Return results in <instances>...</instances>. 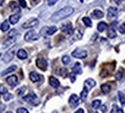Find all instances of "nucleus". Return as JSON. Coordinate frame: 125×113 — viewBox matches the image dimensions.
I'll list each match as a JSON object with an SVG mask.
<instances>
[{
    "label": "nucleus",
    "mask_w": 125,
    "mask_h": 113,
    "mask_svg": "<svg viewBox=\"0 0 125 113\" xmlns=\"http://www.w3.org/2000/svg\"><path fill=\"white\" fill-rule=\"evenodd\" d=\"M74 12V8L73 7H70V6H66V7H64V8L59 9L58 12H56V13L51 16V20L54 21V22H57V21H60V20H64V18L68 17L70 15H72Z\"/></svg>",
    "instance_id": "1"
},
{
    "label": "nucleus",
    "mask_w": 125,
    "mask_h": 113,
    "mask_svg": "<svg viewBox=\"0 0 125 113\" xmlns=\"http://www.w3.org/2000/svg\"><path fill=\"white\" fill-rule=\"evenodd\" d=\"M23 99L26 100V102H28L29 104H32V105H38L40 104V100H38V98H37V96H36L35 94H29V95L24 96Z\"/></svg>",
    "instance_id": "2"
},
{
    "label": "nucleus",
    "mask_w": 125,
    "mask_h": 113,
    "mask_svg": "<svg viewBox=\"0 0 125 113\" xmlns=\"http://www.w3.org/2000/svg\"><path fill=\"white\" fill-rule=\"evenodd\" d=\"M37 39H38V35H37L34 30H29V31L24 35V41H27V42L37 41Z\"/></svg>",
    "instance_id": "3"
},
{
    "label": "nucleus",
    "mask_w": 125,
    "mask_h": 113,
    "mask_svg": "<svg viewBox=\"0 0 125 113\" xmlns=\"http://www.w3.org/2000/svg\"><path fill=\"white\" fill-rule=\"evenodd\" d=\"M72 57H74V58H78V59H83L87 57V52L85 50H80V49H75V50L73 51V53H72Z\"/></svg>",
    "instance_id": "4"
},
{
    "label": "nucleus",
    "mask_w": 125,
    "mask_h": 113,
    "mask_svg": "<svg viewBox=\"0 0 125 113\" xmlns=\"http://www.w3.org/2000/svg\"><path fill=\"white\" fill-rule=\"evenodd\" d=\"M62 30L66 35H72L73 34V27H72V23L71 22H66V23H62Z\"/></svg>",
    "instance_id": "5"
},
{
    "label": "nucleus",
    "mask_w": 125,
    "mask_h": 113,
    "mask_svg": "<svg viewBox=\"0 0 125 113\" xmlns=\"http://www.w3.org/2000/svg\"><path fill=\"white\" fill-rule=\"evenodd\" d=\"M118 15V9L116 7H109L108 9V18L109 20H115Z\"/></svg>",
    "instance_id": "6"
},
{
    "label": "nucleus",
    "mask_w": 125,
    "mask_h": 113,
    "mask_svg": "<svg viewBox=\"0 0 125 113\" xmlns=\"http://www.w3.org/2000/svg\"><path fill=\"white\" fill-rule=\"evenodd\" d=\"M36 66L42 69V70H46V68H48V63H46V60L43 58H38L36 60Z\"/></svg>",
    "instance_id": "7"
},
{
    "label": "nucleus",
    "mask_w": 125,
    "mask_h": 113,
    "mask_svg": "<svg viewBox=\"0 0 125 113\" xmlns=\"http://www.w3.org/2000/svg\"><path fill=\"white\" fill-rule=\"evenodd\" d=\"M37 23H38V20H37V18H29L27 22H24V23L22 24V28H24V29H28V28H32V27H35Z\"/></svg>",
    "instance_id": "8"
},
{
    "label": "nucleus",
    "mask_w": 125,
    "mask_h": 113,
    "mask_svg": "<svg viewBox=\"0 0 125 113\" xmlns=\"http://www.w3.org/2000/svg\"><path fill=\"white\" fill-rule=\"evenodd\" d=\"M6 82L10 87H15L18 84V77H16V75H10V76H8L6 78Z\"/></svg>",
    "instance_id": "9"
},
{
    "label": "nucleus",
    "mask_w": 125,
    "mask_h": 113,
    "mask_svg": "<svg viewBox=\"0 0 125 113\" xmlns=\"http://www.w3.org/2000/svg\"><path fill=\"white\" fill-rule=\"evenodd\" d=\"M14 49H10L9 51H7L6 52V54H5V57H4V62H9L12 59H13V57H14Z\"/></svg>",
    "instance_id": "10"
},
{
    "label": "nucleus",
    "mask_w": 125,
    "mask_h": 113,
    "mask_svg": "<svg viewBox=\"0 0 125 113\" xmlns=\"http://www.w3.org/2000/svg\"><path fill=\"white\" fill-rule=\"evenodd\" d=\"M79 97L76 95H71V97H70V105H71V107H75V106H78V104H79Z\"/></svg>",
    "instance_id": "11"
},
{
    "label": "nucleus",
    "mask_w": 125,
    "mask_h": 113,
    "mask_svg": "<svg viewBox=\"0 0 125 113\" xmlns=\"http://www.w3.org/2000/svg\"><path fill=\"white\" fill-rule=\"evenodd\" d=\"M49 83H50V86L52 87V88H59V86H60L59 81L56 78V77H53V76H50L49 77Z\"/></svg>",
    "instance_id": "12"
},
{
    "label": "nucleus",
    "mask_w": 125,
    "mask_h": 113,
    "mask_svg": "<svg viewBox=\"0 0 125 113\" xmlns=\"http://www.w3.org/2000/svg\"><path fill=\"white\" fill-rule=\"evenodd\" d=\"M20 17H21V15L19 13L16 14H14V15H10L9 16V23H12V24H15V23H18L19 22V20H20Z\"/></svg>",
    "instance_id": "13"
},
{
    "label": "nucleus",
    "mask_w": 125,
    "mask_h": 113,
    "mask_svg": "<svg viewBox=\"0 0 125 113\" xmlns=\"http://www.w3.org/2000/svg\"><path fill=\"white\" fill-rule=\"evenodd\" d=\"M29 78H30L31 82H38V81H41V80H42V77H41L40 75H38L37 73H35V72H31L30 73Z\"/></svg>",
    "instance_id": "14"
},
{
    "label": "nucleus",
    "mask_w": 125,
    "mask_h": 113,
    "mask_svg": "<svg viewBox=\"0 0 125 113\" xmlns=\"http://www.w3.org/2000/svg\"><path fill=\"white\" fill-rule=\"evenodd\" d=\"M95 81H94L93 78H88V80H86L85 81V88H87V89H92V88H94L95 87Z\"/></svg>",
    "instance_id": "15"
},
{
    "label": "nucleus",
    "mask_w": 125,
    "mask_h": 113,
    "mask_svg": "<svg viewBox=\"0 0 125 113\" xmlns=\"http://www.w3.org/2000/svg\"><path fill=\"white\" fill-rule=\"evenodd\" d=\"M92 15H93V17H95V18H102L104 14H103V12L101 9H95V10H93Z\"/></svg>",
    "instance_id": "16"
},
{
    "label": "nucleus",
    "mask_w": 125,
    "mask_h": 113,
    "mask_svg": "<svg viewBox=\"0 0 125 113\" xmlns=\"http://www.w3.org/2000/svg\"><path fill=\"white\" fill-rule=\"evenodd\" d=\"M16 55H18V58H19V59H21V60H24V59H27V57H28L27 52H26L24 50H22V49L18 51Z\"/></svg>",
    "instance_id": "17"
},
{
    "label": "nucleus",
    "mask_w": 125,
    "mask_h": 113,
    "mask_svg": "<svg viewBox=\"0 0 125 113\" xmlns=\"http://www.w3.org/2000/svg\"><path fill=\"white\" fill-rule=\"evenodd\" d=\"M81 65L80 63H75L73 67H72V73L73 74H81Z\"/></svg>",
    "instance_id": "18"
},
{
    "label": "nucleus",
    "mask_w": 125,
    "mask_h": 113,
    "mask_svg": "<svg viewBox=\"0 0 125 113\" xmlns=\"http://www.w3.org/2000/svg\"><path fill=\"white\" fill-rule=\"evenodd\" d=\"M0 28H1V31L2 32H7L9 30V22L8 21H5V22L1 23V26H0Z\"/></svg>",
    "instance_id": "19"
},
{
    "label": "nucleus",
    "mask_w": 125,
    "mask_h": 113,
    "mask_svg": "<svg viewBox=\"0 0 125 113\" xmlns=\"http://www.w3.org/2000/svg\"><path fill=\"white\" fill-rule=\"evenodd\" d=\"M57 31V28L56 27H49V28H45V34L46 35H53Z\"/></svg>",
    "instance_id": "20"
},
{
    "label": "nucleus",
    "mask_w": 125,
    "mask_h": 113,
    "mask_svg": "<svg viewBox=\"0 0 125 113\" xmlns=\"http://www.w3.org/2000/svg\"><path fill=\"white\" fill-rule=\"evenodd\" d=\"M110 84H108V83H104V84H102L101 86V90H102L103 94H108L109 91H110Z\"/></svg>",
    "instance_id": "21"
},
{
    "label": "nucleus",
    "mask_w": 125,
    "mask_h": 113,
    "mask_svg": "<svg viewBox=\"0 0 125 113\" xmlns=\"http://www.w3.org/2000/svg\"><path fill=\"white\" fill-rule=\"evenodd\" d=\"M107 28H108V26H107V23L105 22H100L98 23V26H97V30L100 32H102V31H104Z\"/></svg>",
    "instance_id": "22"
},
{
    "label": "nucleus",
    "mask_w": 125,
    "mask_h": 113,
    "mask_svg": "<svg viewBox=\"0 0 125 113\" xmlns=\"http://www.w3.org/2000/svg\"><path fill=\"white\" fill-rule=\"evenodd\" d=\"M9 6H10V8L13 9L14 12H16V13H19L20 12V7H19V5L15 2V1H12L10 4H9Z\"/></svg>",
    "instance_id": "23"
},
{
    "label": "nucleus",
    "mask_w": 125,
    "mask_h": 113,
    "mask_svg": "<svg viewBox=\"0 0 125 113\" xmlns=\"http://www.w3.org/2000/svg\"><path fill=\"white\" fill-rule=\"evenodd\" d=\"M116 31H115V29L114 28H110V29H108V38H115L116 37Z\"/></svg>",
    "instance_id": "24"
},
{
    "label": "nucleus",
    "mask_w": 125,
    "mask_h": 113,
    "mask_svg": "<svg viewBox=\"0 0 125 113\" xmlns=\"http://www.w3.org/2000/svg\"><path fill=\"white\" fill-rule=\"evenodd\" d=\"M16 69V66H10V67H8L6 70H4V72L1 73V75L4 76V75H7V74H9V73H12V72H14Z\"/></svg>",
    "instance_id": "25"
},
{
    "label": "nucleus",
    "mask_w": 125,
    "mask_h": 113,
    "mask_svg": "<svg viewBox=\"0 0 125 113\" xmlns=\"http://www.w3.org/2000/svg\"><path fill=\"white\" fill-rule=\"evenodd\" d=\"M111 113H124V112H123V110H122L119 106H117V105H112Z\"/></svg>",
    "instance_id": "26"
},
{
    "label": "nucleus",
    "mask_w": 125,
    "mask_h": 113,
    "mask_svg": "<svg viewBox=\"0 0 125 113\" xmlns=\"http://www.w3.org/2000/svg\"><path fill=\"white\" fill-rule=\"evenodd\" d=\"M87 94H88V89H87V88H83V89H82V91H81V95H80L81 99L86 100V98H87Z\"/></svg>",
    "instance_id": "27"
},
{
    "label": "nucleus",
    "mask_w": 125,
    "mask_h": 113,
    "mask_svg": "<svg viewBox=\"0 0 125 113\" xmlns=\"http://www.w3.org/2000/svg\"><path fill=\"white\" fill-rule=\"evenodd\" d=\"M82 22L85 23L86 27H92L93 26V23H92V20L89 17H83L82 18Z\"/></svg>",
    "instance_id": "28"
},
{
    "label": "nucleus",
    "mask_w": 125,
    "mask_h": 113,
    "mask_svg": "<svg viewBox=\"0 0 125 113\" xmlns=\"http://www.w3.org/2000/svg\"><path fill=\"white\" fill-rule=\"evenodd\" d=\"M100 106H101V100L100 99H95L93 103H92V107H93V109H98Z\"/></svg>",
    "instance_id": "29"
},
{
    "label": "nucleus",
    "mask_w": 125,
    "mask_h": 113,
    "mask_svg": "<svg viewBox=\"0 0 125 113\" xmlns=\"http://www.w3.org/2000/svg\"><path fill=\"white\" fill-rule=\"evenodd\" d=\"M118 98H119V102H121V104L122 105H124L125 104V96H124V94L123 92H118Z\"/></svg>",
    "instance_id": "30"
},
{
    "label": "nucleus",
    "mask_w": 125,
    "mask_h": 113,
    "mask_svg": "<svg viewBox=\"0 0 125 113\" xmlns=\"http://www.w3.org/2000/svg\"><path fill=\"white\" fill-rule=\"evenodd\" d=\"M62 61L64 65H68V63L71 62V58H70L68 55H64V57L62 58Z\"/></svg>",
    "instance_id": "31"
},
{
    "label": "nucleus",
    "mask_w": 125,
    "mask_h": 113,
    "mask_svg": "<svg viewBox=\"0 0 125 113\" xmlns=\"http://www.w3.org/2000/svg\"><path fill=\"white\" fill-rule=\"evenodd\" d=\"M12 98H13V95H12V94H8V92L4 94V100L5 102H8V100H10Z\"/></svg>",
    "instance_id": "32"
},
{
    "label": "nucleus",
    "mask_w": 125,
    "mask_h": 113,
    "mask_svg": "<svg viewBox=\"0 0 125 113\" xmlns=\"http://www.w3.org/2000/svg\"><path fill=\"white\" fill-rule=\"evenodd\" d=\"M14 42H15V37H14V38H8V41L5 42V44H4L5 47H7V46H9V45H12Z\"/></svg>",
    "instance_id": "33"
},
{
    "label": "nucleus",
    "mask_w": 125,
    "mask_h": 113,
    "mask_svg": "<svg viewBox=\"0 0 125 113\" xmlns=\"http://www.w3.org/2000/svg\"><path fill=\"white\" fill-rule=\"evenodd\" d=\"M26 90H27V88H26V87H22V88H20V89H19V90H18V92H16V94H18L19 96H22L23 94L26 92Z\"/></svg>",
    "instance_id": "34"
},
{
    "label": "nucleus",
    "mask_w": 125,
    "mask_h": 113,
    "mask_svg": "<svg viewBox=\"0 0 125 113\" xmlns=\"http://www.w3.org/2000/svg\"><path fill=\"white\" fill-rule=\"evenodd\" d=\"M116 78H117V80H122V78H123V70H122V69H119V70L117 72Z\"/></svg>",
    "instance_id": "35"
},
{
    "label": "nucleus",
    "mask_w": 125,
    "mask_h": 113,
    "mask_svg": "<svg viewBox=\"0 0 125 113\" xmlns=\"http://www.w3.org/2000/svg\"><path fill=\"white\" fill-rule=\"evenodd\" d=\"M58 73L62 75V76H64V77L67 75V72H66V69H65V68H60V69L58 70Z\"/></svg>",
    "instance_id": "36"
},
{
    "label": "nucleus",
    "mask_w": 125,
    "mask_h": 113,
    "mask_svg": "<svg viewBox=\"0 0 125 113\" xmlns=\"http://www.w3.org/2000/svg\"><path fill=\"white\" fill-rule=\"evenodd\" d=\"M16 35H18V31H16V30H12V31L8 34V38H14Z\"/></svg>",
    "instance_id": "37"
},
{
    "label": "nucleus",
    "mask_w": 125,
    "mask_h": 113,
    "mask_svg": "<svg viewBox=\"0 0 125 113\" xmlns=\"http://www.w3.org/2000/svg\"><path fill=\"white\" fill-rule=\"evenodd\" d=\"M16 113H28V110L24 109V107H19L16 110Z\"/></svg>",
    "instance_id": "38"
},
{
    "label": "nucleus",
    "mask_w": 125,
    "mask_h": 113,
    "mask_svg": "<svg viewBox=\"0 0 125 113\" xmlns=\"http://www.w3.org/2000/svg\"><path fill=\"white\" fill-rule=\"evenodd\" d=\"M119 32H121V34H124V35H125V22L122 23L121 26H119Z\"/></svg>",
    "instance_id": "39"
},
{
    "label": "nucleus",
    "mask_w": 125,
    "mask_h": 113,
    "mask_svg": "<svg viewBox=\"0 0 125 113\" xmlns=\"http://www.w3.org/2000/svg\"><path fill=\"white\" fill-rule=\"evenodd\" d=\"M6 92H7V89H6L2 84H0V94H2V95H4V94H6Z\"/></svg>",
    "instance_id": "40"
},
{
    "label": "nucleus",
    "mask_w": 125,
    "mask_h": 113,
    "mask_svg": "<svg viewBox=\"0 0 125 113\" xmlns=\"http://www.w3.org/2000/svg\"><path fill=\"white\" fill-rule=\"evenodd\" d=\"M19 4H20V6L23 7V8H26V7H27V4H26V1H24V0H19Z\"/></svg>",
    "instance_id": "41"
},
{
    "label": "nucleus",
    "mask_w": 125,
    "mask_h": 113,
    "mask_svg": "<svg viewBox=\"0 0 125 113\" xmlns=\"http://www.w3.org/2000/svg\"><path fill=\"white\" fill-rule=\"evenodd\" d=\"M57 1H58V0H48V5H49V6H53V5L57 4Z\"/></svg>",
    "instance_id": "42"
},
{
    "label": "nucleus",
    "mask_w": 125,
    "mask_h": 113,
    "mask_svg": "<svg viewBox=\"0 0 125 113\" xmlns=\"http://www.w3.org/2000/svg\"><path fill=\"white\" fill-rule=\"evenodd\" d=\"M74 113H85V111H83L82 109H79V110H76Z\"/></svg>",
    "instance_id": "43"
},
{
    "label": "nucleus",
    "mask_w": 125,
    "mask_h": 113,
    "mask_svg": "<svg viewBox=\"0 0 125 113\" xmlns=\"http://www.w3.org/2000/svg\"><path fill=\"white\" fill-rule=\"evenodd\" d=\"M100 107H101V110H102L103 112H105V111H107V107H105V106H104V105H101V106H100Z\"/></svg>",
    "instance_id": "44"
},
{
    "label": "nucleus",
    "mask_w": 125,
    "mask_h": 113,
    "mask_svg": "<svg viewBox=\"0 0 125 113\" xmlns=\"http://www.w3.org/2000/svg\"><path fill=\"white\" fill-rule=\"evenodd\" d=\"M114 1H115L116 4H118V5H119V4H121V2H122V1H123V0H114Z\"/></svg>",
    "instance_id": "45"
},
{
    "label": "nucleus",
    "mask_w": 125,
    "mask_h": 113,
    "mask_svg": "<svg viewBox=\"0 0 125 113\" xmlns=\"http://www.w3.org/2000/svg\"><path fill=\"white\" fill-rule=\"evenodd\" d=\"M4 2H5V0H0V6H2V5H4Z\"/></svg>",
    "instance_id": "46"
},
{
    "label": "nucleus",
    "mask_w": 125,
    "mask_h": 113,
    "mask_svg": "<svg viewBox=\"0 0 125 113\" xmlns=\"http://www.w3.org/2000/svg\"><path fill=\"white\" fill-rule=\"evenodd\" d=\"M32 1H37V0H32Z\"/></svg>",
    "instance_id": "47"
},
{
    "label": "nucleus",
    "mask_w": 125,
    "mask_h": 113,
    "mask_svg": "<svg viewBox=\"0 0 125 113\" xmlns=\"http://www.w3.org/2000/svg\"><path fill=\"white\" fill-rule=\"evenodd\" d=\"M8 113H12V112H8Z\"/></svg>",
    "instance_id": "48"
},
{
    "label": "nucleus",
    "mask_w": 125,
    "mask_h": 113,
    "mask_svg": "<svg viewBox=\"0 0 125 113\" xmlns=\"http://www.w3.org/2000/svg\"><path fill=\"white\" fill-rule=\"evenodd\" d=\"M0 57H1V54H0Z\"/></svg>",
    "instance_id": "49"
}]
</instances>
